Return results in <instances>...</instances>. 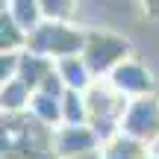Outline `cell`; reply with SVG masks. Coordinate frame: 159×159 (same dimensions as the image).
Segmentation results:
<instances>
[{"label":"cell","mask_w":159,"mask_h":159,"mask_svg":"<svg viewBox=\"0 0 159 159\" xmlns=\"http://www.w3.org/2000/svg\"><path fill=\"white\" fill-rule=\"evenodd\" d=\"M142 9L150 21H159V0H142Z\"/></svg>","instance_id":"e0dca14e"},{"label":"cell","mask_w":159,"mask_h":159,"mask_svg":"<svg viewBox=\"0 0 159 159\" xmlns=\"http://www.w3.org/2000/svg\"><path fill=\"white\" fill-rule=\"evenodd\" d=\"M62 91H44V89H35L30 91V103H27V115H33L39 124L44 127H59L62 124Z\"/></svg>","instance_id":"52a82bcc"},{"label":"cell","mask_w":159,"mask_h":159,"mask_svg":"<svg viewBox=\"0 0 159 159\" xmlns=\"http://www.w3.org/2000/svg\"><path fill=\"white\" fill-rule=\"evenodd\" d=\"M85 112H89V127L97 136V142H109L118 133V118L127 106V97H121L106 80H94L89 89L83 91Z\"/></svg>","instance_id":"7a4b0ae2"},{"label":"cell","mask_w":159,"mask_h":159,"mask_svg":"<svg viewBox=\"0 0 159 159\" xmlns=\"http://www.w3.org/2000/svg\"><path fill=\"white\" fill-rule=\"evenodd\" d=\"M50 148L56 159H68V156L100 150V142H97V136L91 133L89 124H59L50 130Z\"/></svg>","instance_id":"8992f818"},{"label":"cell","mask_w":159,"mask_h":159,"mask_svg":"<svg viewBox=\"0 0 159 159\" xmlns=\"http://www.w3.org/2000/svg\"><path fill=\"white\" fill-rule=\"evenodd\" d=\"M27 33L12 21V15L6 9H0V53H18L24 50Z\"/></svg>","instance_id":"4fadbf2b"},{"label":"cell","mask_w":159,"mask_h":159,"mask_svg":"<svg viewBox=\"0 0 159 159\" xmlns=\"http://www.w3.org/2000/svg\"><path fill=\"white\" fill-rule=\"evenodd\" d=\"M53 71H56L62 89H68V91H85L91 83H94V77H91V71L85 68V62H83L80 53L53 59Z\"/></svg>","instance_id":"9c48e42d"},{"label":"cell","mask_w":159,"mask_h":159,"mask_svg":"<svg viewBox=\"0 0 159 159\" xmlns=\"http://www.w3.org/2000/svg\"><path fill=\"white\" fill-rule=\"evenodd\" d=\"M68 159H100V150H91V153H80V156H68Z\"/></svg>","instance_id":"ac0fdd59"},{"label":"cell","mask_w":159,"mask_h":159,"mask_svg":"<svg viewBox=\"0 0 159 159\" xmlns=\"http://www.w3.org/2000/svg\"><path fill=\"white\" fill-rule=\"evenodd\" d=\"M0 9H6V0H0Z\"/></svg>","instance_id":"ffe728a7"},{"label":"cell","mask_w":159,"mask_h":159,"mask_svg":"<svg viewBox=\"0 0 159 159\" xmlns=\"http://www.w3.org/2000/svg\"><path fill=\"white\" fill-rule=\"evenodd\" d=\"M41 3V18L47 21H74L80 0H39Z\"/></svg>","instance_id":"9a60e30c"},{"label":"cell","mask_w":159,"mask_h":159,"mask_svg":"<svg viewBox=\"0 0 159 159\" xmlns=\"http://www.w3.org/2000/svg\"><path fill=\"white\" fill-rule=\"evenodd\" d=\"M27 103H30V89L18 77L6 80V83L0 85V112H3V115H21V112H27Z\"/></svg>","instance_id":"8fae6325"},{"label":"cell","mask_w":159,"mask_h":159,"mask_svg":"<svg viewBox=\"0 0 159 159\" xmlns=\"http://www.w3.org/2000/svg\"><path fill=\"white\" fill-rule=\"evenodd\" d=\"M62 124H89V112H85V100L83 91H62Z\"/></svg>","instance_id":"5bb4252c"},{"label":"cell","mask_w":159,"mask_h":159,"mask_svg":"<svg viewBox=\"0 0 159 159\" xmlns=\"http://www.w3.org/2000/svg\"><path fill=\"white\" fill-rule=\"evenodd\" d=\"M83 39H85V30L77 27L74 21H47V18H41L33 30H27L24 47L47 59H62V56H74V53L83 50Z\"/></svg>","instance_id":"6da1fadb"},{"label":"cell","mask_w":159,"mask_h":159,"mask_svg":"<svg viewBox=\"0 0 159 159\" xmlns=\"http://www.w3.org/2000/svg\"><path fill=\"white\" fill-rule=\"evenodd\" d=\"M6 12L12 15V21L27 33L41 21V3L39 0H6Z\"/></svg>","instance_id":"7c38bea8"},{"label":"cell","mask_w":159,"mask_h":159,"mask_svg":"<svg viewBox=\"0 0 159 159\" xmlns=\"http://www.w3.org/2000/svg\"><path fill=\"white\" fill-rule=\"evenodd\" d=\"M118 133L148 144V148H156L159 144V94L127 100L124 112L118 118Z\"/></svg>","instance_id":"277c9868"},{"label":"cell","mask_w":159,"mask_h":159,"mask_svg":"<svg viewBox=\"0 0 159 159\" xmlns=\"http://www.w3.org/2000/svg\"><path fill=\"white\" fill-rule=\"evenodd\" d=\"M15 65H18V53H0V85L15 77Z\"/></svg>","instance_id":"2e32d148"},{"label":"cell","mask_w":159,"mask_h":159,"mask_svg":"<svg viewBox=\"0 0 159 159\" xmlns=\"http://www.w3.org/2000/svg\"><path fill=\"white\" fill-rule=\"evenodd\" d=\"M153 148L136 142V139L124 136V133H115L109 142L100 144V159H144Z\"/></svg>","instance_id":"30bf717a"},{"label":"cell","mask_w":159,"mask_h":159,"mask_svg":"<svg viewBox=\"0 0 159 159\" xmlns=\"http://www.w3.org/2000/svg\"><path fill=\"white\" fill-rule=\"evenodd\" d=\"M103 80H106V83L112 85L121 97H127V100H133V97L156 94V89H159L153 71H150L144 62H139L136 56H127L124 62H118Z\"/></svg>","instance_id":"5b68a950"},{"label":"cell","mask_w":159,"mask_h":159,"mask_svg":"<svg viewBox=\"0 0 159 159\" xmlns=\"http://www.w3.org/2000/svg\"><path fill=\"white\" fill-rule=\"evenodd\" d=\"M144 159H159V153H156V150H150V153L144 156Z\"/></svg>","instance_id":"d6986e66"},{"label":"cell","mask_w":159,"mask_h":159,"mask_svg":"<svg viewBox=\"0 0 159 159\" xmlns=\"http://www.w3.org/2000/svg\"><path fill=\"white\" fill-rule=\"evenodd\" d=\"M80 56H83L85 68L91 71V77L103 80L118 62H124L127 56H133V47H130V39H127V35L94 27V30H85Z\"/></svg>","instance_id":"3957f363"},{"label":"cell","mask_w":159,"mask_h":159,"mask_svg":"<svg viewBox=\"0 0 159 159\" xmlns=\"http://www.w3.org/2000/svg\"><path fill=\"white\" fill-rule=\"evenodd\" d=\"M53 71V59L47 56H39V53L33 50H18V65H15V77L21 80L24 85H27L30 91H35L41 83L47 80V74Z\"/></svg>","instance_id":"ba28073f"}]
</instances>
